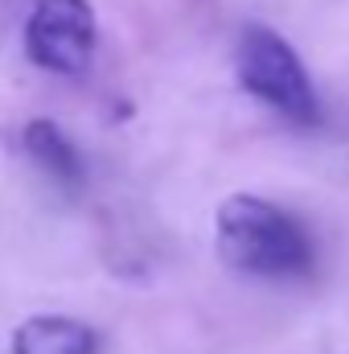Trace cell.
I'll list each match as a JSON object with an SVG mask.
<instances>
[{
	"label": "cell",
	"mask_w": 349,
	"mask_h": 354,
	"mask_svg": "<svg viewBox=\"0 0 349 354\" xmlns=\"http://www.w3.org/2000/svg\"><path fill=\"white\" fill-rule=\"evenodd\" d=\"M222 260L251 276H300L312 264L308 235L292 214L255 194H230L214 218Z\"/></svg>",
	"instance_id": "6da1fadb"
},
{
	"label": "cell",
	"mask_w": 349,
	"mask_h": 354,
	"mask_svg": "<svg viewBox=\"0 0 349 354\" xmlns=\"http://www.w3.org/2000/svg\"><path fill=\"white\" fill-rule=\"evenodd\" d=\"M235 75L243 91H251L263 99L271 111L296 120V124H312L321 120V99L312 91V79L300 62V54L288 46V37H279L267 25H247L239 33L235 46Z\"/></svg>",
	"instance_id": "7a4b0ae2"
},
{
	"label": "cell",
	"mask_w": 349,
	"mask_h": 354,
	"mask_svg": "<svg viewBox=\"0 0 349 354\" xmlns=\"http://www.w3.org/2000/svg\"><path fill=\"white\" fill-rule=\"evenodd\" d=\"M99 25L87 0H37L25 21V54L54 75H83L94 58Z\"/></svg>",
	"instance_id": "3957f363"
},
{
	"label": "cell",
	"mask_w": 349,
	"mask_h": 354,
	"mask_svg": "<svg viewBox=\"0 0 349 354\" xmlns=\"http://www.w3.org/2000/svg\"><path fill=\"white\" fill-rule=\"evenodd\" d=\"M94 330L62 313H37L12 330V354H94Z\"/></svg>",
	"instance_id": "277c9868"
},
{
	"label": "cell",
	"mask_w": 349,
	"mask_h": 354,
	"mask_svg": "<svg viewBox=\"0 0 349 354\" xmlns=\"http://www.w3.org/2000/svg\"><path fill=\"white\" fill-rule=\"evenodd\" d=\"M25 153L62 185H79L83 181V161H79V149L66 140V132L54 124V120H29L25 124Z\"/></svg>",
	"instance_id": "5b68a950"
}]
</instances>
